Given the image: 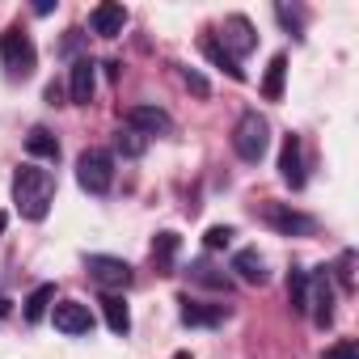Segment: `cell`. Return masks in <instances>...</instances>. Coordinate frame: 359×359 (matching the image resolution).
Listing matches in <instances>:
<instances>
[{"label": "cell", "instance_id": "21", "mask_svg": "<svg viewBox=\"0 0 359 359\" xmlns=\"http://www.w3.org/2000/svg\"><path fill=\"white\" fill-rule=\"evenodd\" d=\"M51 300H55V283H39L30 296H26V321H43L47 313H51Z\"/></svg>", "mask_w": 359, "mask_h": 359}, {"label": "cell", "instance_id": "25", "mask_svg": "<svg viewBox=\"0 0 359 359\" xmlns=\"http://www.w3.org/2000/svg\"><path fill=\"white\" fill-rule=\"evenodd\" d=\"M330 271L338 275V287H342V292H351V287H355V254H351V250H342V254H338V262H334Z\"/></svg>", "mask_w": 359, "mask_h": 359}, {"label": "cell", "instance_id": "31", "mask_svg": "<svg viewBox=\"0 0 359 359\" xmlns=\"http://www.w3.org/2000/svg\"><path fill=\"white\" fill-rule=\"evenodd\" d=\"M5 229H9V216H5V212H0V233H5Z\"/></svg>", "mask_w": 359, "mask_h": 359}, {"label": "cell", "instance_id": "7", "mask_svg": "<svg viewBox=\"0 0 359 359\" xmlns=\"http://www.w3.org/2000/svg\"><path fill=\"white\" fill-rule=\"evenodd\" d=\"M51 321H55V330L68 334V338H81V334L93 330V313H89V304H81V300H55V304H51Z\"/></svg>", "mask_w": 359, "mask_h": 359}, {"label": "cell", "instance_id": "16", "mask_svg": "<svg viewBox=\"0 0 359 359\" xmlns=\"http://www.w3.org/2000/svg\"><path fill=\"white\" fill-rule=\"evenodd\" d=\"M102 313H106V325L123 338V334H131V309H127V300L123 296H114V292H106V300H102Z\"/></svg>", "mask_w": 359, "mask_h": 359}, {"label": "cell", "instance_id": "5", "mask_svg": "<svg viewBox=\"0 0 359 359\" xmlns=\"http://www.w3.org/2000/svg\"><path fill=\"white\" fill-rule=\"evenodd\" d=\"M85 271H89V279H93V283H102L106 292H114V287H127V283L135 279L131 262H123V258H110V254H89Z\"/></svg>", "mask_w": 359, "mask_h": 359}, {"label": "cell", "instance_id": "6", "mask_svg": "<svg viewBox=\"0 0 359 359\" xmlns=\"http://www.w3.org/2000/svg\"><path fill=\"white\" fill-rule=\"evenodd\" d=\"M309 313H313L317 330L334 325V283H330V266H321L317 275H309Z\"/></svg>", "mask_w": 359, "mask_h": 359}, {"label": "cell", "instance_id": "27", "mask_svg": "<svg viewBox=\"0 0 359 359\" xmlns=\"http://www.w3.org/2000/svg\"><path fill=\"white\" fill-rule=\"evenodd\" d=\"M229 241H233V229H229V224H212V229L203 233V245H208V250H224Z\"/></svg>", "mask_w": 359, "mask_h": 359}, {"label": "cell", "instance_id": "2", "mask_svg": "<svg viewBox=\"0 0 359 359\" xmlns=\"http://www.w3.org/2000/svg\"><path fill=\"white\" fill-rule=\"evenodd\" d=\"M0 68H5L9 81H26L34 76L39 68V51H34V39L22 30V26H9L0 34Z\"/></svg>", "mask_w": 359, "mask_h": 359}, {"label": "cell", "instance_id": "17", "mask_svg": "<svg viewBox=\"0 0 359 359\" xmlns=\"http://www.w3.org/2000/svg\"><path fill=\"white\" fill-rule=\"evenodd\" d=\"M26 152L39 156V161H60V140H55L47 127H30V135H26Z\"/></svg>", "mask_w": 359, "mask_h": 359}, {"label": "cell", "instance_id": "11", "mask_svg": "<svg viewBox=\"0 0 359 359\" xmlns=\"http://www.w3.org/2000/svg\"><path fill=\"white\" fill-rule=\"evenodd\" d=\"M93 89H97V64L93 60H72V72H68L72 106H89L93 102Z\"/></svg>", "mask_w": 359, "mask_h": 359}, {"label": "cell", "instance_id": "1", "mask_svg": "<svg viewBox=\"0 0 359 359\" xmlns=\"http://www.w3.org/2000/svg\"><path fill=\"white\" fill-rule=\"evenodd\" d=\"M13 203L22 212V220H47L51 203H55V173L39 169V165H22L13 173Z\"/></svg>", "mask_w": 359, "mask_h": 359}, {"label": "cell", "instance_id": "32", "mask_svg": "<svg viewBox=\"0 0 359 359\" xmlns=\"http://www.w3.org/2000/svg\"><path fill=\"white\" fill-rule=\"evenodd\" d=\"M173 359H191V355H187V351H182V355H173Z\"/></svg>", "mask_w": 359, "mask_h": 359}, {"label": "cell", "instance_id": "12", "mask_svg": "<svg viewBox=\"0 0 359 359\" xmlns=\"http://www.w3.org/2000/svg\"><path fill=\"white\" fill-rule=\"evenodd\" d=\"M279 177L300 191L304 187V152H300V135H283V148H279Z\"/></svg>", "mask_w": 359, "mask_h": 359}, {"label": "cell", "instance_id": "28", "mask_svg": "<svg viewBox=\"0 0 359 359\" xmlns=\"http://www.w3.org/2000/svg\"><path fill=\"white\" fill-rule=\"evenodd\" d=\"M321 359H359V351H355V342H351V338H342V342H334Z\"/></svg>", "mask_w": 359, "mask_h": 359}, {"label": "cell", "instance_id": "23", "mask_svg": "<svg viewBox=\"0 0 359 359\" xmlns=\"http://www.w3.org/2000/svg\"><path fill=\"white\" fill-rule=\"evenodd\" d=\"M187 275H191L195 283H203V287H216V292H229V287H233V279H229L224 271H216L208 258H203V262H191V271H187Z\"/></svg>", "mask_w": 359, "mask_h": 359}, {"label": "cell", "instance_id": "15", "mask_svg": "<svg viewBox=\"0 0 359 359\" xmlns=\"http://www.w3.org/2000/svg\"><path fill=\"white\" fill-rule=\"evenodd\" d=\"M233 271H237L241 283H254V287H262V283L271 279V275H266V262H262L258 250H237V254H233Z\"/></svg>", "mask_w": 359, "mask_h": 359}, {"label": "cell", "instance_id": "29", "mask_svg": "<svg viewBox=\"0 0 359 359\" xmlns=\"http://www.w3.org/2000/svg\"><path fill=\"white\" fill-rule=\"evenodd\" d=\"M182 81H187V85H191V89H195L199 97H208V93H212V85H208V81H203V76H199L195 68H182Z\"/></svg>", "mask_w": 359, "mask_h": 359}, {"label": "cell", "instance_id": "22", "mask_svg": "<svg viewBox=\"0 0 359 359\" xmlns=\"http://www.w3.org/2000/svg\"><path fill=\"white\" fill-rule=\"evenodd\" d=\"M203 55H208L216 68H224V72H229V81H245V68H241V64H237L220 43H216V39H203Z\"/></svg>", "mask_w": 359, "mask_h": 359}, {"label": "cell", "instance_id": "30", "mask_svg": "<svg viewBox=\"0 0 359 359\" xmlns=\"http://www.w3.org/2000/svg\"><path fill=\"white\" fill-rule=\"evenodd\" d=\"M9 313V296H0V317H5Z\"/></svg>", "mask_w": 359, "mask_h": 359}, {"label": "cell", "instance_id": "13", "mask_svg": "<svg viewBox=\"0 0 359 359\" xmlns=\"http://www.w3.org/2000/svg\"><path fill=\"white\" fill-rule=\"evenodd\" d=\"M127 9L118 5V0H106V5H97L93 13H89V26H93V34H102V39H118L123 30H127Z\"/></svg>", "mask_w": 359, "mask_h": 359}, {"label": "cell", "instance_id": "9", "mask_svg": "<svg viewBox=\"0 0 359 359\" xmlns=\"http://www.w3.org/2000/svg\"><path fill=\"white\" fill-rule=\"evenodd\" d=\"M123 127H131V131H140V135L148 140V135H169V131H173V118H169L161 106L140 102V106H131V110L123 114Z\"/></svg>", "mask_w": 359, "mask_h": 359}, {"label": "cell", "instance_id": "24", "mask_svg": "<svg viewBox=\"0 0 359 359\" xmlns=\"http://www.w3.org/2000/svg\"><path fill=\"white\" fill-rule=\"evenodd\" d=\"M114 148H118L123 156H144L148 140H144L140 131H131V127H118V135H114Z\"/></svg>", "mask_w": 359, "mask_h": 359}, {"label": "cell", "instance_id": "20", "mask_svg": "<svg viewBox=\"0 0 359 359\" xmlns=\"http://www.w3.org/2000/svg\"><path fill=\"white\" fill-rule=\"evenodd\" d=\"M287 304H292V313H309V271L304 266L287 271Z\"/></svg>", "mask_w": 359, "mask_h": 359}, {"label": "cell", "instance_id": "3", "mask_svg": "<svg viewBox=\"0 0 359 359\" xmlns=\"http://www.w3.org/2000/svg\"><path fill=\"white\" fill-rule=\"evenodd\" d=\"M233 148H237V156L245 165H258L266 156V148H271V123H266V114L245 110L237 118V127H233Z\"/></svg>", "mask_w": 359, "mask_h": 359}, {"label": "cell", "instance_id": "14", "mask_svg": "<svg viewBox=\"0 0 359 359\" xmlns=\"http://www.w3.org/2000/svg\"><path fill=\"white\" fill-rule=\"evenodd\" d=\"M177 304H182L187 325H220V321H229V304H203V300H191V296H182Z\"/></svg>", "mask_w": 359, "mask_h": 359}, {"label": "cell", "instance_id": "8", "mask_svg": "<svg viewBox=\"0 0 359 359\" xmlns=\"http://www.w3.org/2000/svg\"><path fill=\"white\" fill-rule=\"evenodd\" d=\"M233 60L237 55H250L254 47H258V34H254V26H250V18H241V13H233V18H224V26H220V39H216Z\"/></svg>", "mask_w": 359, "mask_h": 359}, {"label": "cell", "instance_id": "19", "mask_svg": "<svg viewBox=\"0 0 359 359\" xmlns=\"http://www.w3.org/2000/svg\"><path fill=\"white\" fill-rule=\"evenodd\" d=\"M283 76H287V55H271L266 76H262V97L266 102H279L283 97Z\"/></svg>", "mask_w": 359, "mask_h": 359}, {"label": "cell", "instance_id": "4", "mask_svg": "<svg viewBox=\"0 0 359 359\" xmlns=\"http://www.w3.org/2000/svg\"><path fill=\"white\" fill-rule=\"evenodd\" d=\"M76 182L89 195H110V187H114V156L106 148H85L76 156Z\"/></svg>", "mask_w": 359, "mask_h": 359}, {"label": "cell", "instance_id": "10", "mask_svg": "<svg viewBox=\"0 0 359 359\" xmlns=\"http://www.w3.org/2000/svg\"><path fill=\"white\" fill-rule=\"evenodd\" d=\"M266 220H271V229H279L283 237H313V233H317V220L304 216V212H296V208H287V203H271V208H266Z\"/></svg>", "mask_w": 359, "mask_h": 359}, {"label": "cell", "instance_id": "26", "mask_svg": "<svg viewBox=\"0 0 359 359\" xmlns=\"http://www.w3.org/2000/svg\"><path fill=\"white\" fill-rule=\"evenodd\" d=\"M275 18H279L296 39H304V18H300V9H292V5H275Z\"/></svg>", "mask_w": 359, "mask_h": 359}, {"label": "cell", "instance_id": "18", "mask_svg": "<svg viewBox=\"0 0 359 359\" xmlns=\"http://www.w3.org/2000/svg\"><path fill=\"white\" fill-rule=\"evenodd\" d=\"M177 245H182V237H177V233H156L152 237V262H156L161 275H169V266L177 258Z\"/></svg>", "mask_w": 359, "mask_h": 359}]
</instances>
